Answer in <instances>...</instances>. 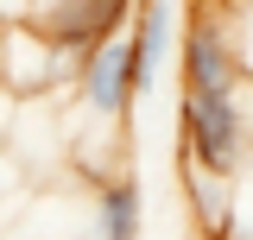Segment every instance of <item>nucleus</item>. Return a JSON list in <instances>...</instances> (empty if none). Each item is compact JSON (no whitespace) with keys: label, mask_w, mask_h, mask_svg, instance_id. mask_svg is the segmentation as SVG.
<instances>
[{"label":"nucleus","mask_w":253,"mask_h":240,"mask_svg":"<svg viewBox=\"0 0 253 240\" xmlns=\"http://www.w3.org/2000/svg\"><path fill=\"white\" fill-rule=\"evenodd\" d=\"M95 240H139V183H133V171L95 183Z\"/></svg>","instance_id":"nucleus-6"},{"label":"nucleus","mask_w":253,"mask_h":240,"mask_svg":"<svg viewBox=\"0 0 253 240\" xmlns=\"http://www.w3.org/2000/svg\"><path fill=\"white\" fill-rule=\"evenodd\" d=\"M6 26H13V6H6V0H0V32H6Z\"/></svg>","instance_id":"nucleus-8"},{"label":"nucleus","mask_w":253,"mask_h":240,"mask_svg":"<svg viewBox=\"0 0 253 240\" xmlns=\"http://www.w3.org/2000/svg\"><path fill=\"white\" fill-rule=\"evenodd\" d=\"M184 196H190V215H196L203 234L234 221V177H221V171L196 164V158H184Z\"/></svg>","instance_id":"nucleus-7"},{"label":"nucleus","mask_w":253,"mask_h":240,"mask_svg":"<svg viewBox=\"0 0 253 240\" xmlns=\"http://www.w3.org/2000/svg\"><path fill=\"white\" fill-rule=\"evenodd\" d=\"M63 76H76V63L51 44V32L38 19H13L0 32V82L13 95H44V89H57Z\"/></svg>","instance_id":"nucleus-2"},{"label":"nucleus","mask_w":253,"mask_h":240,"mask_svg":"<svg viewBox=\"0 0 253 240\" xmlns=\"http://www.w3.org/2000/svg\"><path fill=\"white\" fill-rule=\"evenodd\" d=\"M177 126H184V158L209 164L221 177H234V171L247 164V152H253L247 82H241V89H184Z\"/></svg>","instance_id":"nucleus-1"},{"label":"nucleus","mask_w":253,"mask_h":240,"mask_svg":"<svg viewBox=\"0 0 253 240\" xmlns=\"http://www.w3.org/2000/svg\"><path fill=\"white\" fill-rule=\"evenodd\" d=\"M76 101L95 120H121L126 114V101H133V38L126 32L101 38L89 57L76 63Z\"/></svg>","instance_id":"nucleus-4"},{"label":"nucleus","mask_w":253,"mask_h":240,"mask_svg":"<svg viewBox=\"0 0 253 240\" xmlns=\"http://www.w3.org/2000/svg\"><path fill=\"white\" fill-rule=\"evenodd\" d=\"M171 32H177V6L171 0H139V13H133V95H152L158 89V70L171 57Z\"/></svg>","instance_id":"nucleus-5"},{"label":"nucleus","mask_w":253,"mask_h":240,"mask_svg":"<svg viewBox=\"0 0 253 240\" xmlns=\"http://www.w3.org/2000/svg\"><path fill=\"white\" fill-rule=\"evenodd\" d=\"M126 13H133V0H44V6H32V19L51 32V44L70 63H83L101 38H114L126 26Z\"/></svg>","instance_id":"nucleus-3"}]
</instances>
